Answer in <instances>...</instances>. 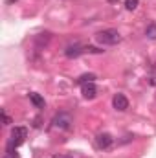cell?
I'll list each match as a JSON object with an SVG mask.
<instances>
[{
    "mask_svg": "<svg viewBox=\"0 0 156 158\" xmlns=\"http://www.w3.org/2000/svg\"><path fill=\"white\" fill-rule=\"evenodd\" d=\"M96 40L103 46H114L121 42V35L117 30H101L96 33Z\"/></svg>",
    "mask_w": 156,
    "mask_h": 158,
    "instance_id": "1",
    "label": "cell"
},
{
    "mask_svg": "<svg viewBox=\"0 0 156 158\" xmlns=\"http://www.w3.org/2000/svg\"><path fill=\"white\" fill-rule=\"evenodd\" d=\"M26 136H28V129H26V127H13L11 138H9V142H7V149H6V151H17V147L24 143Z\"/></svg>",
    "mask_w": 156,
    "mask_h": 158,
    "instance_id": "2",
    "label": "cell"
},
{
    "mask_svg": "<svg viewBox=\"0 0 156 158\" xmlns=\"http://www.w3.org/2000/svg\"><path fill=\"white\" fill-rule=\"evenodd\" d=\"M72 123H74L72 116H70L68 112H64V110L57 112V114L53 116V119H51V127H53V129H59V131H70Z\"/></svg>",
    "mask_w": 156,
    "mask_h": 158,
    "instance_id": "3",
    "label": "cell"
},
{
    "mask_svg": "<svg viewBox=\"0 0 156 158\" xmlns=\"http://www.w3.org/2000/svg\"><path fill=\"white\" fill-rule=\"evenodd\" d=\"M112 143H114V138H112L109 132H101V134H97V136H96V145H97L99 149H103V151L110 149V147H112Z\"/></svg>",
    "mask_w": 156,
    "mask_h": 158,
    "instance_id": "4",
    "label": "cell"
},
{
    "mask_svg": "<svg viewBox=\"0 0 156 158\" xmlns=\"http://www.w3.org/2000/svg\"><path fill=\"white\" fill-rule=\"evenodd\" d=\"M83 53H86V46H81L77 42L64 48V55H66L68 59H77L79 55H83Z\"/></svg>",
    "mask_w": 156,
    "mask_h": 158,
    "instance_id": "5",
    "label": "cell"
},
{
    "mask_svg": "<svg viewBox=\"0 0 156 158\" xmlns=\"http://www.w3.org/2000/svg\"><path fill=\"white\" fill-rule=\"evenodd\" d=\"M81 94H83L84 99H94V98L97 96V86L94 85V81L81 85Z\"/></svg>",
    "mask_w": 156,
    "mask_h": 158,
    "instance_id": "6",
    "label": "cell"
},
{
    "mask_svg": "<svg viewBox=\"0 0 156 158\" xmlns=\"http://www.w3.org/2000/svg\"><path fill=\"white\" fill-rule=\"evenodd\" d=\"M112 107H114L116 110H119V112H123V110L129 109V99L125 98V94H119V92H117L116 96L112 98Z\"/></svg>",
    "mask_w": 156,
    "mask_h": 158,
    "instance_id": "7",
    "label": "cell"
},
{
    "mask_svg": "<svg viewBox=\"0 0 156 158\" xmlns=\"http://www.w3.org/2000/svg\"><path fill=\"white\" fill-rule=\"evenodd\" d=\"M50 40H51V33H50V31H44V33H39V35L33 37V42H35L37 48H44V46H48Z\"/></svg>",
    "mask_w": 156,
    "mask_h": 158,
    "instance_id": "8",
    "label": "cell"
},
{
    "mask_svg": "<svg viewBox=\"0 0 156 158\" xmlns=\"http://www.w3.org/2000/svg\"><path fill=\"white\" fill-rule=\"evenodd\" d=\"M30 101H31L37 109H42V107H44V98H40L37 92H31V94H30Z\"/></svg>",
    "mask_w": 156,
    "mask_h": 158,
    "instance_id": "9",
    "label": "cell"
},
{
    "mask_svg": "<svg viewBox=\"0 0 156 158\" xmlns=\"http://www.w3.org/2000/svg\"><path fill=\"white\" fill-rule=\"evenodd\" d=\"M145 35H147V39H156V24L154 22H151V24H147V28H145Z\"/></svg>",
    "mask_w": 156,
    "mask_h": 158,
    "instance_id": "10",
    "label": "cell"
},
{
    "mask_svg": "<svg viewBox=\"0 0 156 158\" xmlns=\"http://www.w3.org/2000/svg\"><path fill=\"white\" fill-rule=\"evenodd\" d=\"M94 79H96L94 74H83V76L77 79V83L79 85H84V83H90V81H94Z\"/></svg>",
    "mask_w": 156,
    "mask_h": 158,
    "instance_id": "11",
    "label": "cell"
},
{
    "mask_svg": "<svg viewBox=\"0 0 156 158\" xmlns=\"http://www.w3.org/2000/svg\"><path fill=\"white\" fill-rule=\"evenodd\" d=\"M138 4H140V0H125V7L129 11H134L138 7Z\"/></svg>",
    "mask_w": 156,
    "mask_h": 158,
    "instance_id": "12",
    "label": "cell"
},
{
    "mask_svg": "<svg viewBox=\"0 0 156 158\" xmlns=\"http://www.w3.org/2000/svg\"><path fill=\"white\" fill-rule=\"evenodd\" d=\"M2 118H4V125H11V116L7 114L6 109H2Z\"/></svg>",
    "mask_w": 156,
    "mask_h": 158,
    "instance_id": "13",
    "label": "cell"
},
{
    "mask_svg": "<svg viewBox=\"0 0 156 158\" xmlns=\"http://www.w3.org/2000/svg\"><path fill=\"white\" fill-rule=\"evenodd\" d=\"M2 158H18V155H17L15 151H6V155Z\"/></svg>",
    "mask_w": 156,
    "mask_h": 158,
    "instance_id": "14",
    "label": "cell"
},
{
    "mask_svg": "<svg viewBox=\"0 0 156 158\" xmlns=\"http://www.w3.org/2000/svg\"><path fill=\"white\" fill-rule=\"evenodd\" d=\"M149 85H153V86H156V72H154V74H151V76H149Z\"/></svg>",
    "mask_w": 156,
    "mask_h": 158,
    "instance_id": "15",
    "label": "cell"
},
{
    "mask_svg": "<svg viewBox=\"0 0 156 158\" xmlns=\"http://www.w3.org/2000/svg\"><path fill=\"white\" fill-rule=\"evenodd\" d=\"M51 158H72V156H68V155H53Z\"/></svg>",
    "mask_w": 156,
    "mask_h": 158,
    "instance_id": "16",
    "label": "cell"
},
{
    "mask_svg": "<svg viewBox=\"0 0 156 158\" xmlns=\"http://www.w3.org/2000/svg\"><path fill=\"white\" fill-rule=\"evenodd\" d=\"M11 2H15V0H7V4H11Z\"/></svg>",
    "mask_w": 156,
    "mask_h": 158,
    "instance_id": "17",
    "label": "cell"
}]
</instances>
